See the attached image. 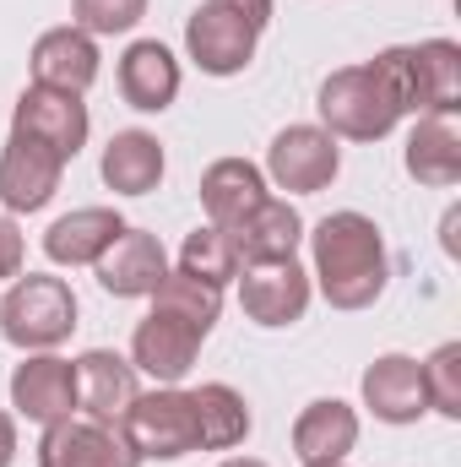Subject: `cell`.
Returning <instances> with one entry per match:
<instances>
[{"instance_id":"cell-1","label":"cell","mask_w":461,"mask_h":467,"mask_svg":"<svg viewBox=\"0 0 461 467\" xmlns=\"http://www.w3.org/2000/svg\"><path fill=\"white\" fill-rule=\"evenodd\" d=\"M310 250H315V283H321L332 310H369L385 294L391 255H385V239L374 229V218L332 213L315 223Z\"/></svg>"},{"instance_id":"cell-2","label":"cell","mask_w":461,"mask_h":467,"mask_svg":"<svg viewBox=\"0 0 461 467\" xmlns=\"http://www.w3.org/2000/svg\"><path fill=\"white\" fill-rule=\"evenodd\" d=\"M369 66L380 71L402 115H456L461 109V44L451 38L391 44Z\"/></svg>"},{"instance_id":"cell-3","label":"cell","mask_w":461,"mask_h":467,"mask_svg":"<svg viewBox=\"0 0 461 467\" xmlns=\"http://www.w3.org/2000/svg\"><path fill=\"white\" fill-rule=\"evenodd\" d=\"M77 332V294L66 277L49 272H27L11 283V294L0 299V337L11 348L27 353H49L60 348Z\"/></svg>"},{"instance_id":"cell-4","label":"cell","mask_w":461,"mask_h":467,"mask_svg":"<svg viewBox=\"0 0 461 467\" xmlns=\"http://www.w3.org/2000/svg\"><path fill=\"white\" fill-rule=\"evenodd\" d=\"M315 109H321V130L347 136V141H380V136H391L396 119H402L391 88L380 82V71H374L369 60L332 71V77L321 82Z\"/></svg>"},{"instance_id":"cell-5","label":"cell","mask_w":461,"mask_h":467,"mask_svg":"<svg viewBox=\"0 0 461 467\" xmlns=\"http://www.w3.org/2000/svg\"><path fill=\"white\" fill-rule=\"evenodd\" d=\"M130 451L141 462H179L190 451H201L196 441V413H190V391L179 386H152V391H136L130 413L119 419Z\"/></svg>"},{"instance_id":"cell-6","label":"cell","mask_w":461,"mask_h":467,"mask_svg":"<svg viewBox=\"0 0 461 467\" xmlns=\"http://www.w3.org/2000/svg\"><path fill=\"white\" fill-rule=\"evenodd\" d=\"M337 169H343V147H337V136L321 130V125H288V130H277L271 147H266V180H271L277 191H293V196L326 191V185L337 180Z\"/></svg>"},{"instance_id":"cell-7","label":"cell","mask_w":461,"mask_h":467,"mask_svg":"<svg viewBox=\"0 0 461 467\" xmlns=\"http://www.w3.org/2000/svg\"><path fill=\"white\" fill-rule=\"evenodd\" d=\"M87 104L77 93H55V88H22L16 109H11V136H27L38 147H49L60 163H71L87 147Z\"/></svg>"},{"instance_id":"cell-8","label":"cell","mask_w":461,"mask_h":467,"mask_svg":"<svg viewBox=\"0 0 461 467\" xmlns=\"http://www.w3.org/2000/svg\"><path fill=\"white\" fill-rule=\"evenodd\" d=\"M38 467H141L130 451L119 424H98V419H60L44 424L38 435Z\"/></svg>"},{"instance_id":"cell-9","label":"cell","mask_w":461,"mask_h":467,"mask_svg":"<svg viewBox=\"0 0 461 467\" xmlns=\"http://www.w3.org/2000/svg\"><path fill=\"white\" fill-rule=\"evenodd\" d=\"M255 38L261 33L244 16H233L229 5H218V0H201L190 11V22H185V49L207 77H239L255 60Z\"/></svg>"},{"instance_id":"cell-10","label":"cell","mask_w":461,"mask_h":467,"mask_svg":"<svg viewBox=\"0 0 461 467\" xmlns=\"http://www.w3.org/2000/svg\"><path fill=\"white\" fill-rule=\"evenodd\" d=\"M11 408L27 424H60L77 413V364L55 353H33L11 369Z\"/></svg>"},{"instance_id":"cell-11","label":"cell","mask_w":461,"mask_h":467,"mask_svg":"<svg viewBox=\"0 0 461 467\" xmlns=\"http://www.w3.org/2000/svg\"><path fill=\"white\" fill-rule=\"evenodd\" d=\"M239 305L255 327H293L310 310V272L299 261L277 266H244L239 277Z\"/></svg>"},{"instance_id":"cell-12","label":"cell","mask_w":461,"mask_h":467,"mask_svg":"<svg viewBox=\"0 0 461 467\" xmlns=\"http://www.w3.org/2000/svg\"><path fill=\"white\" fill-rule=\"evenodd\" d=\"M60 174H66V163L49 147L11 136L0 152V207L5 213H44L60 191Z\"/></svg>"},{"instance_id":"cell-13","label":"cell","mask_w":461,"mask_h":467,"mask_svg":"<svg viewBox=\"0 0 461 467\" xmlns=\"http://www.w3.org/2000/svg\"><path fill=\"white\" fill-rule=\"evenodd\" d=\"M98 266V283H104V294H115V299H152V288L169 277V255H163V244H158V234L147 229H119V239L93 261Z\"/></svg>"},{"instance_id":"cell-14","label":"cell","mask_w":461,"mask_h":467,"mask_svg":"<svg viewBox=\"0 0 461 467\" xmlns=\"http://www.w3.org/2000/svg\"><path fill=\"white\" fill-rule=\"evenodd\" d=\"M201 343H207V337H201L196 327H185V321L152 310V316L130 332V364H136L141 375H152L158 386H179V380L190 375Z\"/></svg>"},{"instance_id":"cell-15","label":"cell","mask_w":461,"mask_h":467,"mask_svg":"<svg viewBox=\"0 0 461 467\" xmlns=\"http://www.w3.org/2000/svg\"><path fill=\"white\" fill-rule=\"evenodd\" d=\"M98 38L82 27H49L33 44V88H55V93H87L98 82Z\"/></svg>"},{"instance_id":"cell-16","label":"cell","mask_w":461,"mask_h":467,"mask_svg":"<svg viewBox=\"0 0 461 467\" xmlns=\"http://www.w3.org/2000/svg\"><path fill=\"white\" fill-rule=\"evenodd\" d=\"M364 408L380 424H418L429 413V391H424V369L407 353H380L364 369Z\"/></svg>"},{"instance_id":"cell-17","label":"cell","mask_w":461,"mask_h":467,"mask_svg":"<svg viewBox=\"0 0 461 467\" xmlns=\"http://www.w3.org/2000/svg\"><path fill=\"white\" fill-rule=\"evenodd\" d=\"M136 364L109 348H87L77 358V413L98 419V424H119L136 402Z\"/></svg>"},{"instance_id":"cell-18","label":"cell","mask_w":461,"mask_h":467,"mask_svg":"<svg viewBox=\"0 0 461 467\" xmlns=\"http://www.w3.org/2000/svg\"><path fill=\"white\" fill-rule=\"evenodd\" d=\"M119 99L141 115H163L179 99V60L158 38H136L119 55Z\"/></svg>"},{"instance_id":"cell-19","label":"cell","mask_w":461,"mask_h":467,"mask_svg":"<svg viewBox=\"0 0 461 467\" xmlns=\"http://www.w3.org/2000/svg\"><path fill=\"white\" fill-rule=\"evenodd\" d=\"M229 234H233V250H239L244 266H277V261H293V250H299V239H304V218H299L288 202L266 196V202H261L255 213H244Z\"/></svg>"},{"instance_id":"cell-20","label":"cell","mask_w":461,"mask_h":467,"mask_svg":"<svg viewBox=\"0 0 461 467\" xmlns=\"http://www.w3.org/2000/svg\"><path fill=\"white\" fill-rule=\"evenodd\" d=\"M119 229H125V218H119L115 207H77V213H66V218L49 223L44 255L55 266H93L119 239Z\"/></svg>"},{"instance_id":"cell-21","label":"cell","mask_w":461,"mask_h":467,"mask_svg":"<svg viewBox=\"0 0 461 467\" xmlns=\"http://www.w3.org/2000/svg\"><path fill=\"white\" fill-rule=\"evenodd\" d=\"M358 446V413L337 397H315L299 424H293V457L304 467L315 462H347V451Z\"/></svg>"},{"instance_id":"cell-22","label":"cell","mask_w":461,"mask_h":467,"mask_svg":"<svg viewBox=\"0 0 461 467\" xmlns=\"http://www.w3.org/2000/svg\"><path fill=\"white\" fill-rule=\"evenodd\" d=\"M261 202H266V174L250 158H218L201 174V207H207V223H218V229H233Z\"/></svg>"},{"instance_id":"cell-23","label":"cell","mask_w":461,"mask_h":467,"mask_svg":"<svg viewBox=\"0 0 461 467\" xmlns=\"http://www.w3.org/2000/svg\"><path fill=\"white\" fill-rule=\"evenodd\" d=\"M407 174L418 185L451 191L461 180V130L456 115H418L413 136H407Z\"/></svg>"},{"instance_id":"cell-24","label":"cell","mask_w":461,"mask_h":467,"mask_svg":"<svg viewBox=\"0 0 461 467\" xmlns=\"http://www.w3.org/2000/svg\"><path fill=\"white\" fill-rule=\"evenodd\" d=\"M169 158H163V141L152 130H115V141L104 147V185L119 196H147L158 191Z\"/></svg>"},{"instance_id":"cell-25","label":"cell","mask_w":461,"mask_h":467,"mask_svg":"<svg viewBox=\"0 0 461 467\" xmlns=\"http://www.w3.org/2000/svg\"><path fill=\"white\" fill-rule=\"evenodd\" d=\"M190 413H196V441H201V451H233V446H244V435H250V408H244V397L223 386V380H207V386H196L190 391Z\"/></svg>"},{"instance_id":"cell-26","label":"cell","mask_w":461,"mask_h":467,"mask_svg":"<svg viewBox=\"0 0 461 467\" xmlns=\"http://www.w3.org/2000/svg\"><path fill=\"white\" fill-rule=\"evenodd\" d=\"M152 310H163V316H174V321H185V327H196L207 337L218 327V316H223V288H212V283H201L190 272H169L152 288Z\"/></svg>"},{"instance_id":"cell-27","label":"cell","mask_w":461,"mask_h":467,"mask_svg":"<svg viewBox=\"0 0 461 467\" xmlns=\"http://www.w3.org/2000/svg\"><path fill=\"white\" fill-rule=\"evenodd\" d=\"M179 272H190V277H201V283H212V288L233 283V277L244 272V261H239V250H233V234L218 229V223L185 234V244H179Z\"/></svg>"},{"instance_id":"cell-28","label":"cell","mask_w":461,"mask_h":467,"mask_svg":"<svg viewBox=\"0 0 461 467\" xmlns=\"http://www.w3.org/2000/svg\"><path fill=\"white\" fill-rule=\"evenodd\" d=\"M418 369H424L429 408L446 413V419H461V343H440Z\"/></svg>"},{"instance_id":"cell-29","label":"cell","mask_w":461,"mask_h":467,"mask_svg":"<svg viewBox=\"0 0 461 467\" xmlns=\"http://www.w3.org/2000/svg\"><path fill=\"white\" fill-rule=\"evenodd\" d=\"M141 16H147V0H71V27H82L93 38L130 33Z\"/></svg>"},{"instance_id":"cell-30","label":"cell","mask_w":461,"mask_h":467,"mask_svg":"<svg viewBox=\"0 0 461 467\" xmlns=\"http://www.w3.org/2000/svg\"><path fill=\"white\" fill-rule=\"evenodd\" d=\"M22 255H27V239L11 213H0V277H22Z\"/></svg>"},{"instance_id":"cell-31","label":"cell","mask_w":461,"mask_h":467,"mask_svg":"<svg viewBox=\"0 0 461 467\" xmlns=\"http://www.w3.org/2000/svg\"><path fill=\"white\" fill-rule=\"evenodd\" d=\"M218 5H229L233 16H244L255 33H266V22H271V0H218Z\"/></svg>"},{"instance_id":"cell-32","label":"cell","mask_w":461,"mask_h":467,"mask_svg":"<svg viewBox=\"0 0 461 467\" xmlns=\"http://www.w3.org/2000/svg\"><path fill=\"white\" fill-rule=\"evenodd\" d=\"M11 457H16V419L0 413V467H11Z\"/></svg>"},{"instance_id":"cell-33","label":"cell","mask_w":461,"mask_h":467,"mask_svg":"<svg viewBox=\"0 0 461 467\" xmlns=\"http://www.w3.org/2000/svg\"><path fill=\"white\" fill-rule=\"evenodd\" d=\"M456 223L461 218H456V207H451V213H446V250H451V255H456Z\"/></svg>"},{"instance_id":"cell-34","label":"cell","mask_w":461,"mask_h":467,"mask_svg":"<svg viewBox=\"0 0 461 467\" xmlns=\"http://www.w3.org/2000/svg\"><path fill=\"white\" fill-rule=\"evenodd\" d=\"M218 467H266V462H255V457H229V462H218Z\"/></svg>"},{"instance_id":"cell-35","label":"cell","mask_w":461,"mask_h":467,"mask_svg":"<svg viewBox=\"0 0 461 467\" xmlns=\"http://www.w3.org/2000/svg\"><path fill=\"white\" fill-rule=\"evenodd\" d=\"M315 467H347V462H315Z\"/></svg>"}]
</instances>
